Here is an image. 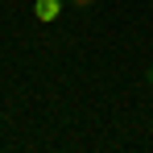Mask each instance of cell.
Returning <instances> with one entry per match:
<instances>
[{
  "instance_id": "6da1fadb",
  "label": "cell",
  "mask_w": 153,
  "mask_h": 153,
  "mask_svg": "<svg viewBox=\"0 0 153 153\" xmlns=\"http://www.w3.org/2000/svg\"><path fill=\"white\" fill-rule=\"evenodd\" d=\"M62 4H66V0H37V4H33V13H37L42 21H54V17L62 13Z\"/></svg>"
},
{
  "instance_id": "7a4b0ae2",
  "label": "cell",
  "mask_w": 153,
  "mask_h": 153,
  "mask_svg": "<svg viewBox=\"0 0 153 153\" xmlns=\"http://www.w3.org/2000/svg\"><path fill=\"white\" fill-rule=\"evenodd\" d=\"M66 4H75V8H91L95 0H66Z\"/></svg>"
},
{
  "instance_id": "3957f363",
  "label": "cell",
  "mask_w": 153,
  "mask_h": 153,
  "mask_svg": "<svg viewBox=\"0 0 153 153\" xmlns=\"http://www.w3.org/2000/svg\"><path fill=\"white\" fill-rule=\"evenodd\" d=\"M145 79H149V91H153V66H149V71H145Z\"/></svg>"
}]
</instances>
